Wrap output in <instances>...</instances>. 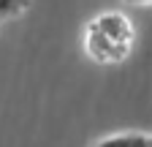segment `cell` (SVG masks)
<instances>
[{
    "label": "cell",
    "instance_id": "obj_1",
    "mask_svg": "<svg viewBox=\"0 0 152 147\" xmlns=\"http://www.w3.org/2000/svg\"><path fill=\"white\" fill-rule=\"evenodd\" d=\"M136 27L122 11H101L84 27V54L98 65H120L130 57Z\"/></svg>",
    "mask_w": 152,
    "mask_h": 147
},
{
    "label": "cell",
    "instance_id": "obj_2",
    "mask_svg": "<svg viewBox=\"0 0 152 147\" xmlns=\"http://www.w3.org/2000/svg\"><path fill=\"white\" fill-rule=\"evenodd\" d=\"M95 147H152V134L144 131H122L101 139Z\"/></svg>",
    "mask_w": 152,
    "mask_h": 147
},
{
    "label": "cell",
    "instance_id": "obj_3",
    "mask_svg": "<svg viewBox=\"0 0 152 147\" xmlns=\"http://www.w3.org/2000/svg\"><path fill=\"white\" fill-rule=\"evenodd\" d=\"M30 8V0H0V22L14 19Z\"/></svg>",
    "mask_w": 152,
    "mask_h": 147
},
{
    "label": "cell",
    "instance_id": "obj_4",
    "mask_svg": "<svg viewBox=\"0 0 152 147\" xmlns=\"http://www.w3.org/2000/svg\"><path fill=\"white\" fill-rule=\"evenodd\" d=\"M130 3H139V6H152V0H130Z\"/></svg>",
    "mask_w": 152,
    "mask_h": 147
}]
</instances>
